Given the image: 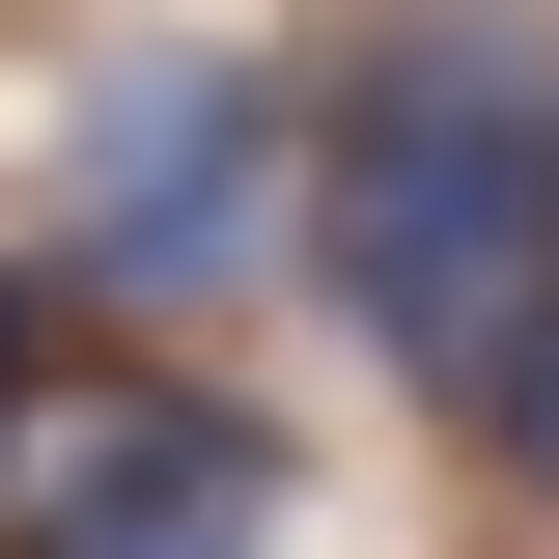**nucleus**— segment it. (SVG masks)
<instances>
[{"label": "nucleus", "mask_w": 559, "mask_h": 559, "mask_svg": "<svg viewBox=\"0 0 559 559\" xmlns=\"http://www.w3.org/2000/svg\"><path fill=\"white\" fill-rule=\"evenodd\" d=\"M280 503H308V448L197 364H57L0 448V559H280Z\"/></svg>", "instance_id": "obj_3"}, {"label": "nucleus", "mask_w": 559, "mask_h": 559, "mask_svg": "<svg viewBox=\"0 0 559 559\" xmlns=\"http://www.w3.org/2000/svg\"><path fill=\"white\" fill-rule=\"evenodd\" d=\"M448 419H476V476H503V503H532V532H559V280H532V308H503L476 364H448Z\"/></svg>", "instance_id": "obj_4"}, {"label": "nucleus", "mask_w": 559, "mask_h": 559, "mask_svg": "<svg viewBox=\"0 0 559 559\" xmlns=\"http://www.w3.org/2000/svg\"><path fill=\"white\" fill-rule=\"evenodd\" d=\"M532 280H559V28L532 0H392L308 84V308L448 392Z\"/></svg>", "instance_id": "obj_1"}, {"label": "nucleus", "mask_w": 559, "mask_h": 559, "mask_svg": "<svg viewBox=\"0 0 559 559\" xmlns=\"http://www.w3.org/2000/svg\"><path fill=\"white\" fill-rule=\"evenodd\" d=\"M28 392H57V308H28V280H0V448H28Z\"/></svg>", "instance_id": "obj_5"}, {"label": "nucleus", "mask_w": 559, "mask_h": 559, "mask_svg": "<svg viewBox=\"0 0 559 559\" xmlns=\"http://www.w3.org/2000/svg\"><path fill=\"white\" fill-rule=\"evenodd\" d=\"M252 280H308V84L280 57H112L57 140V308L197 336Z\"/></svg>", "instance_id": "obj_2"}]
</instances>
